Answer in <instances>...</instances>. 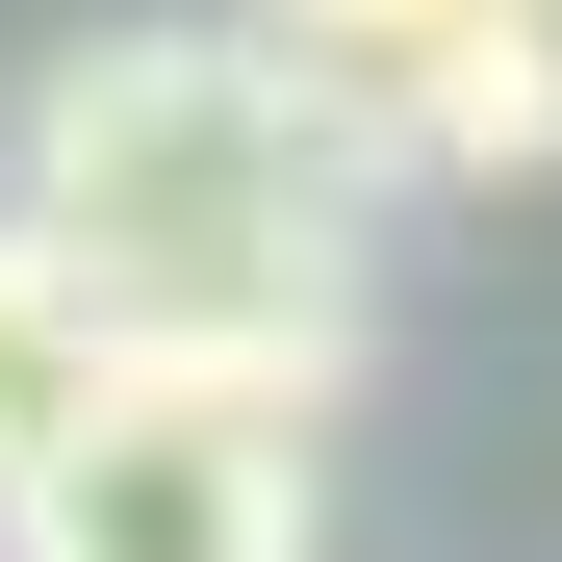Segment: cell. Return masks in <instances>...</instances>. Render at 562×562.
<instances>
[{
	"label": "cell",
	"mask_w": 562,
	"mask_h": 562,
	"mask_svg": "<svg viewBox=\"0 0 562 562\" xmlns=\"http://www.w3.org/2000/svg\"><path fill=\"white\" fill-rule=\"evenodd\" d=\"M384 179H537L562 154V0H231Z\"/></svg>",
	"instance_id": "obj_3"
},
{
	"label": "cell",
	"mask_w": 562,
	"mask_h": 562,
	"mask_svg": "<svg viewBox=\"0 0 562 562\" xmlns=\"http://www.w3.org/2000/svg\"><path fill=\"white\" fill-rule=\"evenodd\" d=\"M307 435H333V384H256V358H128L103 435L0 486V562H307Z\"/></svg>",
	"instance_id": "obj_2"
},
{
	"label": "cell",
	"mask_w": 562,
	"mask_h": 562,
	"mask_svg": "<svg viewBox=\"0 0 562 562\" xmlns=\"http://www.w3.org/2000/svg\"><path fill=\"white\" fill-rule=\"evenodd\" d=\"M103 384H128V307H103V256L0 205V486H26V460H77V435H103Z\"/></svg>",
	"instance_id": "obj_4"
},
{
	"label": "cell",
	"mask_w": 562,
	"mask_h": 562,
	"mask_svg": "<svg viewBox=\"0 0 562 562\" xmlns=\"http://www.w3.org/2000/svg\"><path fill=\"white\" fill-rule=\"evenodd\" d=\"M26 231L103 256L128 358H256V384H358V256L409 179L358 154L256 26H77L26 77Z\"/></svg>",
	"instance_id": "obj_1"
}]
</instances>
